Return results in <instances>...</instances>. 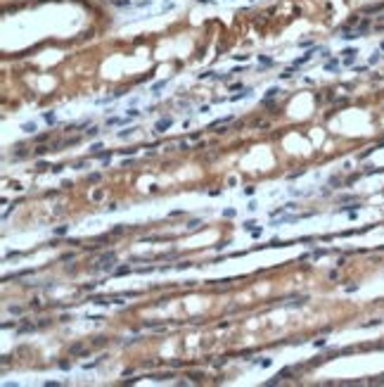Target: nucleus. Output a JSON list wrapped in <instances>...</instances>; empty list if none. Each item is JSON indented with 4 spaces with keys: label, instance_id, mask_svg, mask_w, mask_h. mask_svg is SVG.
Listing matches in <instances>:
<instances>
[{
    "label": "nucleus",
    "instance_id": "nucleus-1",
    "mask_svg": "<svg viewBox=\"0 0 384 387\" xmlns=\"http://www.w3.org/2000/svg\"><path fill=\"white\" fill-rule=\"evenodd\" d=\"M168 126H171V119H166V121H159V124H157V129H159V131L168 129Z\"/></svg>",
    "mask_w": 384,
    "mask_h": 387
}]
</instances>
